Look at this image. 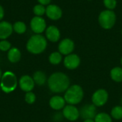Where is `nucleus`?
I'll return each instance as SVG.
<instances>
[{"mask_svg":"<svg viewBox=\"0 0 122 122\" xmlns=\"http://www.w3.org/2000/svg\"></svg>","mask_w":122,"mask_h":122,"instance_id":"obj_35","label":"nucleus"},{"mask_svg":"<svg viewBox=\"0 0 122 122\" xmlns=\"http://www.w3.org/2000/svg\"><path fill=\"white\" fill-rule=\"evenodd\" d=\"M117 0H104V6L109 9L112 10L116 8L117 6Z\"/></svg>","mask_w":122,"mask_h":122,"instance_id":"obj_26","label":"nucleus"},{"mask_svg":"<svg viewBox=\"0 0 122 122\" xmlns=\"http://www.w3.org/2000/svg\"><path fill=\"white\" fill-rule=\"evenodd\" d=\"M111 117L117 120L122 119V106H116L111 111Z\"/></svg>","mask_w":122,"mask_h":122,"instance_id":"obj_23","label":"nucleus"},{"mask_svg":"<svg viewBox=\"0 0 122 122\" xmlns=\"http://www.w3.org/2000/svg\"><path fill=\"white\" fill-rule=\"evenodd\" d=\"M116 14L112 10L102 11L99 16V23L100 26L105 29H112L116 22Z\"/></svg>","mask_w":122,"mask_h":122,"instance_id":"obj_5","label":"nucleus"},{"mask_svg":"<svg viewBox=\"0 0 122 122\" xmlns=\"http://www.w3.org/2000/svg\"><path fill=\"white\" fill-rule=\"evenodd\" d=\"M2 72H1V69H0V79H1V76H2Z\"/></svg>","mask_w":122,"mask_h":122,"instance_id":"obj_31","label":"nucleus"},{"mask_svg":"<svg viewBox=\"0 0 122 122\" xmlns=\"http://www.w3.org/2000/svg\"><path fill=\"white\" fill-rule=\"evenodd\" d=\"M30 26L31 30L36 34H40L46 29V24L41 16H34L30 21Z\"/></svg>","mask_w":122,"mask_h":122,"instance_id":"obj_8","label":"nucleus"},{"mask_svg":"<svg viewBox=\"0 0 122 122\" xmlns=\"http://www.w3.org/2000/svg\"><path fill=\"white\" fill-rule=\"evenodd\" d=\"M49 106L52 109L59 111L61 109H63L64 107L66 106V102L64 97L59 95H55L50 99Z\"/></svg>","mask_w":122,"mask_h":122,"instance_id":"obj_14","label":"nucleus"},{"mask_svg":"<svg viewBox=\"0 0 122 122\" xmlns=\"http://www.w3.org/2000/svg\"><path fill=\"white\" fill-rule=\"evenodd\" d=\"M33 79L38 86H43L47 81L45 73L41 71H36L33 75Z\"/></svg>","mask_w":122,"mask_h":122,"instance_id":"obj_18","label":"nucleus"},{"mask_svg":"<svg viewBox=\"0 0 122 122\" xmlns=\"http://www.w3.org/2000/svg\"><path fill=\"white\" fill-rule=\"evenodd\" d=\"M4 15V9H3V7L0 5V21L3 19Z\"/></svg>","mask_w":122,"mask_h":122,"instance_id":"obj_29","label":"nucleus"},{"mask_svg":"<svg viewBox=\"0 0 122 122\" xmlns=\"http://www.w3.org/2000/svg\"><path fill=\"white\" fill-rule=\"evenodd\" d=\"M40 4H42V5H48L49 4V3L51 2V0H37Z\"/></svg>","mask_w":122,"mask_h":122,"instance_id":"obj_28","label":"nucleus"},{"mask_svg":"<svg viewBox=\"0 0 122 122\" xmlns=\"http://www.w3.org/2000/svg\"><path fill=\"white\" fill-rule=\"evenodd\" d=\"M24 99H25V102L29 104H32L35 102L36 101V96L35 94L31 92H26V94H25V97H24Z\"/></svg>","mask_w":122,"mask_h":122,"instance_id":"obj_25","label":"nucleus"},{"mask_svg":"<svg viewBox=\"0 0 122 122\" xmlns=\"http://www.w3.org/2000/svg\"><path fill=\"white\" fill-rule=\"evenodd\" d=\"M84 95L82 87L78 84H74L70 86L65 92L64 98L68 104L76 105L82 101Z\"/></svg>","mask_w":122,"mask_h":122,"instance_id":"obj_3","label":"nucleus"},{"mask_svg":"<svg viewBox=\"0 0 122 122\" xmlns=\"http://www.w3.org/2000/svg\"><path fill=\"white\" fill-rule=\"evenodd\" d=\"M13 31V26L8 21L0 22V39L5 40L11 36Z\"/></svg>","mask_w":122,"mask_h":122,"instance_id":"obj_15","label":"nucleus"},{"mask_svg":"<svg viewBox=\"0 0 122 122\" xmlns=\"http://www.w3.org/2000/svg\"><path fill=\"white\" fill-rule=\"evenodd\" d=\"M121 64L122 65V59H121Z\"/></svg>","mask_w":122,"mask_h":122,"instance_id":"obj_32","label":"nucleus"},{"mask_svg":"<svg viewBox=\"0 0 122 122\" xmlns=\"http://www.w3.org/2000/svg\"><path fill=\"white\" fill-rule=\"evenodd\" d=\"M47 41L41 34H35L30 37L26 43V49L33 54H39L46 48Z\"/></svg>","mask_w":122,"mask_h":122,"instance_id":"obj_2","label":"nucleus"},{"mask_svg":"<svg viewBox=\"0 0 122 122\" xmlns=\"http://www.w3.org/2000/svg\"><path fill=\"white\" fill-rule=\"evenodd\" d=\"M46 14L52 20H58L62 16V11L57 5L49 4L46 8Z\"/></svg>","mask_w":122,"mask_h":122,"instance_id":"obj_13","label":"nucleus"},{"mask_svg":"<svg viewBox=\"0 0 122 122\" xmlns=\"http://www.w3.org/2000/svg\"><path fill=\"white\" fill-rule=\"evenodd\" d=\"M80 117L84 120L94 119L97 114V107L93 104H85L79 110Z\"/></svg>","mask_w":122,"mask_h":122,"instance_id":"obj_9","label":"nucleus"},{"mask_svg":"<svg viewBox=\"0 0 122 122\" xmlns=\"http://www.w3.org/2000/svg\"><path fill=\"white\" fill-rule=\"evenodd\" d=\"M21 56V51H19V49L16 47H13L9 50L8 54H7V58L10 62L16 63L20 60Z\"/></svg>","mask_w":122,"mask_h":122,"instance_id":"obj_17","label":"nucleus"},{"mask_svg":"<svg viewBox=\"0 0 122 122\" xmlns=\"http://www.w3.org/2000/svg\"><path fill=\"white\" fill-rule=\"evenodd\" d=\"M13 30L19 34H22L26 31V26L23 21H18L13 25Z\"/></svg>","mask_w":122,"mask_h":122,"instance_id":"obj_22","label":"nucleus"},{"mask_svg":"<svg viewBox=\"0 0 122 122\" xmlns=\"http://www.w3.org/2000/svg\"><path fill=\"white\" fill-rule=\"evenodd\" d=\"M60 31L55 26H49L46 29V36L51 42H56L60 39Z\"/></svg>","mask_w":122,"mask_h":122,"instance_id":"obj_16","label":"nucleus"},{"mask_svg":"<svg viewBox=\"0 0 122 122\" xmlns=\"http://www.w3.org/2000/svg\"><path fill=\"white\" fill-rule=\"evenodd\" d=\"M81 64L80 57L75 54H70L66 55L64 59V66L70 70H74L79 66Z\"/></svg>","mask_w":122,"mask_h":122,"instance_id":"obj_10","label":"nucleus"},{"mask_svg":"<svg viewBox=\"0 0 122 122\" xmlns=\"http://www.w3.org/2000/svg\"><path fill=\"white\" fill-rule=\"evenodd\" d=\"M0 87L1 89L6 93H11L15 90L17 86L18 81L16 75L11 71H6L0 79Z\"/></svg>","mask_w":122,"mask_h":122,"instance_id":"obj_4","label":"nucleus"},{"mask_svg":"<svg viewBox=\"0 0 122 122\" xmlns=\"http://www.w3.org/2000/svg\"><path fill=\"white\" fill-rule=\"evenodd\" d=\"M49 61L51 64L57 65L62 61V54L59 51H54L49 55Z\"/></svg>","mask_w":122,"mask_h":122,"instance_id":"obj_20","label":"nucleus"},{"mask_svg":"<svg viewBox=\"0 0 122 122\" xmlns=\"http://www.w3.org/2000/svg\"><path fill=\"white\" fill-rule=\"evenodd\" d=\"M59 52L62 55H69L72 53L74 49V43L70 39H64L61 40L58 46Z\"/></svg>","mask_w":122,"mask_h":122,"instance_id":"obj_12","label":"nucleus"},{"mask_svg":"<svg viewBox=\"0 0 122 122\" xmlns=\"http://www.w3.org/2000/svg\"><path fill=\"white\" fill-rule=\"evenodd\" d=\"M84 122H94V119H86V120H84Z\"/></svg>","mask_w":122,"mask_h":122,"instance_id":"obj_30","label":"nucleus"},{"mask_svg":"<svg viewBox=\"0 0 122 122\" xmlns=\"http://www.w3.org/2000/svg\"><path fill=\"white\" fill-rule=\"evenodd\" d=\"M47 84L51 92L54 93H63L70 86V79L64 73L55 72L49 77Z\"/></svg>","mask_w":122,"mask_h":122,"instance_id":"obj_1","label":"nucleus"},{"mask_svg":"<svg viewBox=\"0 0 122 122\" xmlns=\"http://www.w3.org/2000/svg\"><path fill=\"white\" fill-rule=\"evenodd\" d=\"M19 85L22 91L25 92H31L34 88L35 82L33 79V77L29 75H24L19 79Z\"/></svg>","mask_w":122,"mask_h":122,"instance_id":"obj_11","label":"nucleus"},{"mask_svg":"<svg viewBox=\"0 0 122 122\" xmlns=\"http://www.w3.org/2000/svg\"><path fill=\"white\" fill-rule=\"evenodd\" d=\"M33 11L34 14L37 16H41L46 13V8L44 5L42 4H36L34 6Z\"/></svg>","mask_w":122,"mask_h":122,"instance_id":"obj_24","label":"nucleus"},{"mask_svg":"<svg viewBox=\"0 0 122 122\" xmlns=\"http://www.w3.org/2000/svg\"><path fill=\"white\" fill-rule=\"evenodd\" d=\"M109 99V94L107 90L104 89H97L92 96V104L97 107L104 106Z\"/></svg>","mask_w":122,"mask_h":122,"instance_id":"obj_6","label":"nucleus"},{"mask_svg":"<svg viewBox=\"0 0 122 122\" xmlns=\"http://www.w3.org/2000/svg\"></svg>","mask_w":122,"mask_h":122,"instance_id":"obj_33","label":"nucleus"},{"mask_svg":"<svg viewBox=\"0 0 122 122\" xmlns=\"http://www.w3.org/2000/svg\"><path fill=\"white\" fill-rule=\"evenodd\" d=\"M11 44L6 40H1L0 41V50L1 51H6L11 49Z\"/></svg>","mask_w":122,"mask_h":122,"instance_id":"obj_27","label":"nucleus"},{"mask_svg":"<svg viewBox=\"0 0 122 122\" xmlns=\"http://www.w3.org/2000/svg\"><path fill=\"white\" fill-rule=\"evenodd\" d=\"M0 90H1V87H0Z\"/></svg>","mask_w":122,"mask_h":122,"instance_id":"obj_34","label":"nucleus"},{"mask_svg":"<svg viewBox=\"0 0 122 122\" xmlns=\"http://www.w3.org/2000/svg\"><path fill=\"white\" fill-rule=\"evenodd\" d=\"M94 120L95 122H112V117L107 113L101 112L96 115Z\"/></svg>","mask_w":122,"mask_h":122,"instance_id":"obj_21","label":"nucleus"},{"mask_svg":"<svg viewBox=\"0 0 122 122\" xmlns=\"http://www.w3.org/2000/svg\"><path fill=\"white\" fill-rule=\"evenodd\" d=\"M63 117L70 122H75L80 117L79 110L75 105L67 104L62 109Z\"/></svg>","mask_w":122,"mask_h":122,"instance_id":"obj_7","label":"nucleus"},{"mask_svg":"<svg viewBox=\"0 0 122 122\" xmlns=\"http://www.w3.org/2000/svg\"><path fill=\"white\" fill-rule=\"evenodd\" d=\"M110 76L115 82H122V68L116 66L111 70Z\"/></svg>","mask_w":122,"mask_h":122,"instance_id":"obj_19","label":"nucleus"}]
</instances>
